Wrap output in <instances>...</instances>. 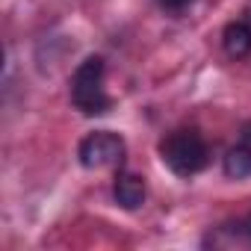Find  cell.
Wrapping results in <instances>:
<instances>
[{
    "label": "cell",
    "mask_w": 251,
    "mask_h": 251,
    "mask_svg": "<svg viewBox=\"0 0 251 251\" xmlns=\"http://www.w3.org/2000/svg\"><path fill=\"white\" fill-rule=\"evenodd\" d=\"M124 154H127V145H124V139L118 133H112V130H95L77 148V157H80L83 169H106V166L121 169Z\"/></svg>",
    "instance_id": "obj_3"
},
{
    "label": "cell",
    "mask_w": 251,
    "mask_h": 251,
    "mask_svg": "<svg viewBox=\"0 0 251 251\" xmlns=\"http://www.w3.org/2000/svg\"><path fill=\"white\" fill-rule=\"evenodd\" d=\"M157 3L166 9V12H183V9H189L195 0H157Z\"/></svg>",
    "instance_id": "obj_7"
},
{
    "label": "cell",
    "mask_w": 251,
    "mask_h": 251,
    "mask_svg": "<svg viewBox=\"0 0 251 251\" xmlns=\"http://www.w3.org/2000/svg\"><path fill=\"white\" fill-rule=\"evenodd\" d=\"M160 160L172 175L192 177L207 169L210 145L198 130H175L160 142Z\"/></svg>",
    "instance_id": "obj_2"
},
{
    "label": "cell",
    "mask_w": 251,
    "mask_h": 251,
    "mask_svg": "<svg viewBox=\"0 0 251 251\" xmlns=\"http://www.w3.org/2000/svg\"><path fill=\"white\" fill-rule=\"evenodd\" d=\"M222 169H225V175H227L230 180H245V177H251V142L242 139L239 145H233V148L225 154Z\"/></svg>",
    "instance_id": "obj_6"
},
{
    "label": "cell",
    "mask_w": 251,
    "mask_h": 251,
    "mask_svg": "<svg viewBox=\"0 0 251 251\" xmlns=\"http://www.w3.org/2000/svg\"><path fill=\"white\" fill-rule=\"evenodd\" d=\"M242 18L251 24V0H248V3H245V9H242Z\"/></svg>",
    "instance_id": "obj_9"
},
{
    "label": "cell",
    "mask_w": 251,
    "mask_h": 251,
    "mask_svg": "<svg viewBox=\"0 0 251 251\" xmlns=\"http://www.w3.org/2000/svg\"><path fill=\"white\" fill-rule=\"evenodd\" d=\"M145 195H148V189H145V177H142V175L124 169V166L115 172L112 198H115V204H118L121 210H139V207L145 204Z\"/></svg>",
    "instance_id": "obj_4"
},
{
    "label": "cell",
    "mask_w": 251,
    "mask_h": 251,
    "mask_svg": "<svg viewBox=\"0 0 251 251\" xmlns=\"http://www.w3.org/2000/svg\"><path fill=\"white\" fill-rule=\"evenodd\" d=\"M106 77V59L103 56H86L77 71L71 74V103L83 115H103L112 109V98L103 86Z\"/></svg>",
    "instance_id": "obj_1"
},
{
    "label": "cell",
    "mask_w": 251,
    "mask_h": 251,
    "mask_svg": "<svg viewBox=\"0 0 251 251\" xmlns=\"http://www.w3.org/2000/svg\"><path fill=\"white\" fill-rule=\"evenodd\" d=\"M239 230H242V233H245V236L251 239V213H248V216H245V219L239 222Z\"/></svg>",
    "instance_id": "obj_8"
},
{
    "label": "cell",
    "mask_w": 251,
    "mask_h": 251,
    "mask_svg": "<svg viewBox=\"0 0 251 251\" xmlns=\"http://www.w3.org/2000/svg\"><path fill=\"white\" fill-rule=\"evenodd\" d=\"M222 48H225V53L230 59H245L251 53V24L245 18L230 21L222 30Z\"/></svg>",
    "instance_id": "obj_5"
}]
</instances>
